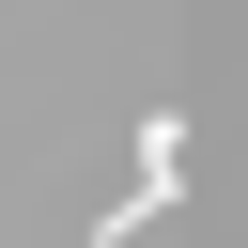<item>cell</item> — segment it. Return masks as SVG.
Returning <instances> with one entry per match:
<instances>
[{"mask_svg":"<svg viewBox=\"0 0 248 248\" xmlns=\"http://www.w3.org/2000/svg\"><path fill=\"white\" fill-rule=\"evenodd\" d=\"M155 217H186V170H140V186H124V202H108V217H93V248H140V232H155Z\"/></svg>","mask_w":248,"mask_h":248,"instance_id":"obj_1","label":"cell"}]
</instances>
